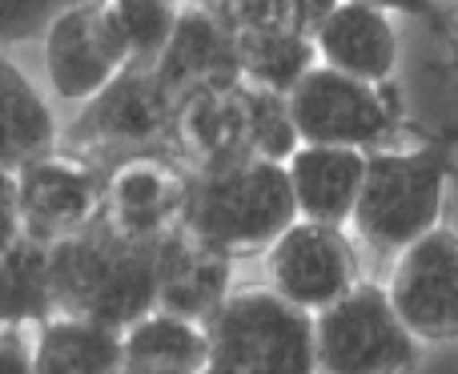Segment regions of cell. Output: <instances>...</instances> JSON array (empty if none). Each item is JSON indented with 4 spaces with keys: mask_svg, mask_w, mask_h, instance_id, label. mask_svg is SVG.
<instances>
[{
    "mask_svg": "<svg viewBox=\"0 0 458 374\" xmlns=\"http://www.w3.org/2000/svg\"><path fill=\"white\" fill-rule=\"evenodd\" d=\"M56 314L97 322L125 335L157 310V242L121 234L109 217L53 246Z\"/></svg>",
    "mask_w": 458,
    "mask_h": 374,
    "instance_id": "obj_1",
    "label": "cell"
},
{
    "mask_svg": "<svg viewBox=\"0 0 458 374\" xmlns=\"http://www.w3.org/2000/svg\"><path fill=\"white\" fill-rule=\"evenodd\" d=\"M293 222H301V214L293 201L290 169L277 161L245 157L190 174L182 230L229 258L269 250Z\"/></svg>",
    "mask_w": 458,
    "mask_h": 374,
    "instance_id": "obj_2",
    "label": "cell"
},
{
    "mask_svg": "<svg viewBox=\"0 0 458 374\" xmlns=\"http://www.w3.org/2000/svg\"><path fill=\"white\" fill-rule=\"evenodd\" d=\"M206 374H318L314 314L274 290H237L206 322Z\"/></svg>",
    "mask_w": 458,
    "mask_h": 374,
    "instance_id": "obj_3",
    "label": "cell"
},
{
    "mask_svg": "<svg viewBox=\"0 0 458 374\" xmlns=\"http://www.w3.org/2000/svg\"><path fill=\"white\" fill-rule=\"evenodd\" d=\"M446 198V161L435 149H378L370 153L354 234L378 254H403L438 230Z\"/></svg>",
    "mask_w": 458,
    "mask_h": 374,
    "instance_id": "obj_4",
    "label": "cell"
},
{
    "mask_svg": "<svg viewBox=\"0 0 458 374\" xmlns=\"http://www.w3.org/2000/svg\"><path fill=\"white\" fill-rule=\"evenodd\" d=\"M314 346L318 374H406L419 362V338L398 319L386 286L370 282L314 314Z\"/></svg>",
    "mask_w": 458,
    "mask_h": 374,
    "instance_id": "obj_5",
    "label": "cell"
},
{
    "mask_svg": "<svg viewBox=\"0 0 458 374\" xmlns=\"http://www.w3.org/2000/svg\"><path fill=\"white\" fill-rule=\"evenodd\" d=\"M266 278L285 302L322 314L358 286V254L338 225L301 217L266 250Z\"/></svg>",
    "mask_w": 458,
    "mask_h": 374,
    "instance_id": "obj_6",
    "label": "cell"
},
{
    "mask_svg": "<svg viewBox=\"0 0 458 374\" xmlns=\"http://www.w3.org/2000/svg\"><path fill=\"white\" fill-rule=\"evenodd\" d=\"M290 113L301 145H342V149L378 145L394 117L382 85H366L326 64H318L290 93Z\"/></svg>",
    "mask_w": 458,
    "mask_h": 374,
    "instance_id": "obj_7",
    "label": "cell"
},
{
    "mask_svg": "<svg viewBox=\"0 0 458 374\" xmlns=\"http://www.w3.org/2000/svg\"><path fill=\"white\" fill-rule=\"evenodd\" d=\"M386 294L419 343L458 338V234L438 225L403 250Z\"/></svg>",
    "mask_w": 458,
    "mask_h": 374,
    "instance_id": "obj_8",
    "label": "cell"
},
{
    "mask_svg": "<svg viewBox=\"0 0 458 374\" xmlns=\"http://www.w3.org/2000/svg\"><path fill=\"white\" fill-rule=\"evenodd\" d=\"M4 177L13 182L21 206V238L56 246L105 214V182L77 157L53 153Z\"/></svg>",
    "mask_w": 458,
    "mask_h": 374,
    "instance_id": "obj_9",
    "label": "cell"
},
{
    "mask_svg": "<svg viewBox=\"0 0 458 374\" xmlns=\"http://www.w3.org/2000/svg\"><path fill=\"white\" fill-rule=\"evenodd\" d=\"M177 105L182 101L153 69H125L81 109L77 133L97 149H117L125 157L149 153V145L177 133Z\"/></svg>",
    "mask_w": 458,
    "mask_h": 374,
    "instance_id": "obj_10",
    "label": "cell"
},
{
    "mask_svg": "<svg viewBox=\"0 0 458 374\" xmlns=\"http://www.w3.org/2000/svg\"><path fill=\"white\" fill-rule=\"evenodd\" d=\"M129 69V56L113 40L101 16V0H81L45 32V72L61 101L89 105Z\"/></svg>",
    "mask_w": 458,
    "mask_h": 374,
    "instance_id": "obj_11",
    "label": "cell"
},
{
    "mask_svg": "<svg viewBox=\"0 0 458 374\" xmlns=\"http://www.w3.org/2000/svg\"><path fill=\"white\" fill-rule=\"evenodd\" d=\"M190 174L157 153L121 157L105 177V217L121 234L141 242H157L182 225Z\"/></svg>",
    "mask_w": 458,
    "mask_h": 374,
    "instance_id": "obj_12",
    "label": "cell"
},
{
    "mask_svg": "<svg viewBox=\"0 0 458 374\" xmlns=\"http://www.w3.org/2000/svg\"><path fill=\"white\" fill-rule=\"evenodd\" d=\"M229 274H233V258L177 225L165 238H157V310L206 327L233 294Z\"/></svg>",
    "mask_w": 458,
    "mask_h": 374,
    "instance_id": "obj_13",
    "label": "cell"
},
{
    "mask_svg": "<svg viewBox=\"0 0 458 374\" xmlns=\"http://www.w3.org/2000/svg\"><path fill=\"white\" fill-rule=\"evenodd\" d=\"M153 72L161 77V85L185 101L190 93L201 89H225L242 85V56H237V37L206 8H182L177 32L169 40V48L161 53V61L153 64Z\"/></svg>",
    "mask_w": 458,
    "mask_h": 374,
    "instance_id": "obj_14",
    "label": "cell"
},
{
    "mask_svg": "<svg viewBox=\"0 0 458 374\" xmlns=\"http://www.w3.org/2000/svg\"><path fill=\"white\" fill-rule=\"evenodd\" d=\"M314 48L326 69H338L366 85H386L398 64V32L390 13L362 0H342L314 32Z\"/></svg>",
    "mask_w": 458,
    "mask_h": 374,
    "instance_id": "obj_15",
    "label": "cell"
},
{
    "mask_svg": "<svg viewBox=\"0 0 458 374\" xmlns=\"http://www.w3.org/2000/svg\"><path fill=\"white\" fill-rule=\"evenodd\" d=\"M366 166L370 153L366 149H342V145H301L290 157V185L298 214L306 222L322 225H350L354 222L358 198H362Z\"/></svg>",
    "mask_w": 458,
    "mask_h": 374,
    "instance_id": "obj_16",
    "label": "cell"
},
{
    "mask_svg": "<svg viewBox=\"0 0 458 374\" xmlns=\"http://www.w3.org/2000/svg\"><path fill=\"white\" fill-rule=\"evenodd\" d=\"M177 141L201 166L253 157V121H250V85L201 89L177 105Z\"/></svg>",
    "mask_w": 458,
    "mask_h": 374,
    "instance_id": "obj_17",
    "label": "cell"
},
{
    "mask_svg": "<svg viewBox=\"0 0 458 374\" xmlns=\"http://www.w3.org/2000/svg\"><path fill=\"white\" fill-rule=\"evenodd\" d=\"M32 367L37 374H129L125 335L72 314H56L40 322L32 338Z\"/></svg>",
    "mask_w": 458,
    "mask_h": 374,
    "instance_id": "obj_18",
    "label": "cell"
},
{
    "mask_svg": "<svg viewBox=\"0 0 458 374\" xmlns=\"http://www.w3.org/2000/svg\"><path fill=\"white\" fill-rule=\"evenodd\" d=\"M125 370L129 374H206L209 370V330L201 322L153 310L125 330Z\"/></svg>",
    "mask_w": 458,
    "mask_h": 374,
    "instance_id": "obj_19",
    "label": "cell"
},
{
    "mask_svg": "<svg viewBox=\"0 0 458 374\" xmlns=\"http://www.w3.org/2000/svg\"><path fill=\"white\" fill-rule=\"evenodd\" d=\"M0 121H4V174H21L32 161L56 153V117L29 77L13 61L0 64Z\"/></svg>",
    "mask_w": 458,
    "mask_h": 374,
    "instance_id": "obj_20",
    "label": "cell"
},
{
    "mask_svg": "<svg viewBox=\"0 0 458 374\" xmlns=\"http://www.w3.org/2000/svg\"><path fill=\"white\" fill-rule=\"evenodd\" d=\"M0 310L4 327H29V322L56 319L53 290V246L32 238H16L0 246Z\"/></svg>",
    "mask_w": 458,
    "mask_h": 374,
    "instance_id": "obj_21",
    "label": "cell"
},
{
    "mask_svg": "<svg viewBox=\"0 0 458 374\" xmlns=\"http://www.w3.org/2000/svg\"><path fill=\"white\" fill-rule=\"evenodd\" d=\"M113 40L129 56V69H153L182 21L177 0H101Z\"/></svg>",
    "mask_w": 458,
    "mask_h": 374,
    "instance_id": "obj_22",
    "label": "cell"
},
{
    "mask_svg": "<svg viewBox=\"0 0 458 374\" xmlns=\"http://www.w3.org/2000/svg\"><path fill=\"white\" fill-rule=\"evenodd\" d=\"M237 56H242V77L250 85L274 89L290 97L310 72L318 69L314 37L306 32H269V37H237Z\"/></svg>",
    "mask_w": 458,
    "mask_h": 374,
    "instance_id": "obj_23",
    "label": "cell"
},
{
    "mask_svg": "<svg viewBox=\"0 0 458 374\" xmlns=\"http://www.w3.org/2000/svg\"><path fill=\"white\" fill-rule=\"evenodd\" d=\"M233 37H269V32H301L293 0H225L222 16Z\"/></svg>",
    "mask_w": 458,
    "mask_h": 374,
    "instance_id": "obj_24",
    "label": "cell"
},
{
    "mask_svg": "<svg viewBox=\"0 0 458 374\" xmlns=\"http://www.w3.org/2000/svg\"><path fill=\"white\" fill-rule=\"evenodd\" d=\"M72 4L81 0H0V24H4V40L16 45V40H29V37H45L48 24L56 21L61 13H69Z\"/></svg>",
    "mask_w": 458,
    "mask_h": 374,
    "instance_id": "obj_25",
    "label": "cell"
},
{
    "mask_svg": "<svg viewBox=\"0 0 458 374\" xmlns=\"http://www.w3.org/2000/svg\"><path fill=\"white\" fill-rule=\"evenodd\" d=\"M0 374H37V367H32V343L21 338V327H4V338H0Z\"/></svg>",
    "mask_w": 458,
    "mask_h": 374,
    "instance_id": "obj_26",
    "label": "cell"
},
{
    "mask_svg": "<svg viewBox=\"0 0 458 374\" xmlns=\"http://www.w3.org/2000/svg\"><path fill=\"white\" fill-rule=\"evenodd\" d=\"M21 206H16V190L13 182H0V246H13L21 238Z\"/></svg>",
    "mask_w": 458,
    "mask_h": 374,
    "instance_id": "obj_27",
    "label": "cell"
},
{
    "mask_svg": "<svg viewBox=\"0 0 458 374\" xmlns=\"http://www.w3.org/2000/svg\"><path fill=\"white\" fill-rule=\"evenodd\" d=\"M293 4H298V16H301V32L314 37V32L322 29V21L342 4V0H293Z\"/></svg>",
    "mask_w": 458,
    "mask_h": 374,
    "instance_id": "obj_28",
    "label": "cell"
},
{
    "mask_svg": "<svg viewBox=\"0 0 458 374\" xmlns=\"http://www.w3.org/2000/svg\"><path fill=\"white\" fill-rule=\"evenodd\" d=\"M362 4H374V8H382V13H406V16L435 13V0H362Z\"/></svg>",
    "mask_w": 458,
    "mask_h": 374,
    "instance_id": "obj_29",
    "label": "cell"
},
{
    "mask_svg": "<svg viewBox=\"0 0 458 374\" xmlns=\"http://www.w3.org/2000/svg\"><path fill=\"white\" fill-rule=\"evenodd\" d=\"M198 8H206V13H214V16H222V8H225V0H198Z\"/></svg>",
    "mask_w": 458,
    "mask_h": 374,
    "instance_id": "obj_30",
    "label": "cell"
}]
</instances>
